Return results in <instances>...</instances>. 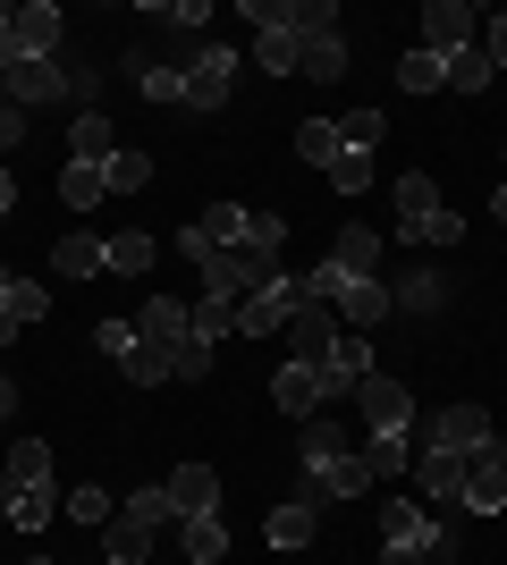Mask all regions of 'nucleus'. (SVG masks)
Wrapping results in <instances>:
<instances>
[{
  "instance_id": "393cba45",
  "label": "nucleus",
  "mask_w": 507,
  "mask_h": 565,
  "mask_svg": "<svg viewBox=\"0 0 507 565\" xmlns=\"http://www.w3.org/2000/svg\"><path fill=\"white\" fill-rule=\"evenodd\" d=\"M136 338H145V347H178V338H187V305H178V296H152V305L136 312Z\"/></svg>"
},
{
  "instance_id": "0eeeda50",
  "label": "nucleus",
  "mask_w": 507,
  "mask_h": 565,
  "mask_svg": "<svg viewBox=\"0 0 507 565\" xmlns=\"http://www.w3.org/2000/svg\"><path fill=\"white\" fill-rule=\"evenodd\" d=\"M499 507H507V448L490 439L465 456V515H499Z\"/></svg>"
},
{
  "instance_id": "e433bc0d",
  "label": "nucleus",
  "mask_w": 507,
  "mask_h": 565,
  "mask_svg": "<svg viewBox=\"0 0 507 565\" xmlns=\"http://www.w3.org/2000/svg\"><path fill=\"white\" fill-rule=\"evenodd\" d=\"M212 354H220L212 338H194V330H187L178 347H169V380H203V372H212Z\"/></svg>"
},
{
  "instance_id": "a211bd4d",
  "label": "nucleus",
  "mask_w": 507,
  "mask_h": 565,
  "mask_svg": "<svg viewBox=\"0 0 507 565\" xmlns=\"http://www.w3.org/2000/svg\"><path fill=\"white\" fill-rule=\"evenodd\" d=\"M338 321L372 338V330H381V321H389V287H381V279H356V287H347V296H338Z\"/></svg>"
},
{
  "instance_id": "f8f14e48",
  "label": "nucleus",
  "mask_w": 507,
  "mask_h": 565,
  "mask_svg": "<svg viewBox=\"0 0 507 565\" xmlns=\"http://www.w3.org/2000/svg\"><path fill=\"white\" fill-rule=\"evenodd\" d=\"M356 448H363V439H356V430H338V423H330V405H321L314 423L296 430V456H305V472H330L338 456H356Z\"/></svg>"
},
{
  "instance_id": "69168bd1",
  "label": "nucleus",
  "mask_w": 507,
  "mask_h": 565,
  "mask_svg": "<svg viewBox=\"0 0 507 565\" xmlns=\"http://www.w3.org/2000/svg\"><path fill=\"white\" fill-rule=\"evenodd\" d=\"M25 565H51V557H25Z\"/></svg>"
},
{
  "instance_id": "f3484780",
  "label": "nucleus",
  "mask_w": 507,
  "mask_h": 565,
  "mask_svg": "<svg viewBox=\"0 0 507 565\" xmlns=\"http://www.w3.org/2000/svg\"><path fill=\"white\" fill-rule=\"evenodd\" d=\"M381 548H432V515H423V498H389V507H381Z\"/></svg>"
},
{
  "instance_id": "c03bdc74",
  "label": "nucleus",
  "mask_w": 507,
  "mask_h": 565,
  "mask_svg": "<svg viewBox=\"0 0 507 565\" xmlns=\"http://www.w3.org/2000/svg\"><path fill=\"white\" fill-rule=\"evenodd\" d=\"M321 178H330L338 194H363V186H372V152H338V161L321 169Z\"/></svg>"
},
{
  "instance_id": "603ef678",
  "label": "nucleus",
  "mask_w": 507,
  "mask_h": 565,
  "mask_svg": "<svg viewBox=\"0 0 507 565\" xmlns=\"http://www.w3.org/2000/svg\"><path fill=\"white\" fill-rule=\"evenodd\" d=\"M212 254H220V245H212L203 228H178V262H194V270H212Z\"/></svg>"
},
{
  "instance_id": "aec40b11",
  "label": "nucleus",
  "mask_w": 507,
  "mask_h": 565,
  "mask_svg": "<svg viewBox=\"0 0 507 565\" xmlns=\"http://www.w3.org/2000/svg\"><path fill=\"white\" fill-rule=\"evenodd\" d=\"M440 212V186H432V169H406L398 178V236H414L423 220Z\"/></svg>"
},
{
  "instance_id": "052dcab7",
  "label": "nucleus",
  "mask_w": 507,
  "mask_h": 565,
  "mask_svg": "<svg viewBox=\"0 0 507 565\" xmlns=\"http://www.w3.org/2000/svg\"><path fill=\"white\" fill-rule=\"evenodd\" d=\"M25 330V321H18V312H9V305H0V347H9V338H18Z\"/></svg>"
},
{
  "instance_id": "2f4dec72",
  "label": "nucleus",
  "mask_w": 507,
  "mask_h": 565,
  "mask_svg": "<svg viewBox=\"0 0 507 565\" xmlns=\"http://www.w3.org/2000/svg\"><path fill=\"white\" fill-rule=\"evenodd\" d=\"M187 330H194V338H212V347H220V338L237 330V305H229V296H194V305H187Z\"/></svg>"
},
{
  "instance_id": "ddd939ff",
  "label": "nucleus",
  "mask_w": 507,
  "mask_h": 565,
  "mask_svg": "<svg viewBox=\"0 0 507 565\" xmlns=\"http://www.w3.org/2000/svg\"><path fill=\"white\" fill-rule=\"evenodd\" d=\"M161 490H169V507H178V523L187 515H220V472L212 465H178Z\"/></svg>"
},
{
  "instance_id": "4be33fe9",
  "label": "nucleus",
  "mask_w": 507,
  "mask_h": 565,
  "mask_svg": "<svg viewBox=\"0 0 507 565\" xmlns=\"http://www.w3.org/2000/svg\"><path fill=\"white\" fill-rule=\"evenodd\" d=\"M51 270H60V279H94V270H110V262H102V236L68 228L60 245H51Z\"/></svg>"
},
{
  "instance_id": "9b49d317",
  "label": "nucleus",
  "mask_w": 507,
  "mask_h": 565,
  "mask_svg": "<svg viewBox=\"0 0 507 565\" xmlns=\"http://www.w3.org/2000/svg\"><path fill=\"white\" fill-rule=\"evenodd\" d=\"M271 405H279L288 423H314L321 414V372L314 363H279V372H271Z\"/></svg>"
},
{
  "instance_id": "4c0bfd02",
  "label": "nucleus",
  "mask_w": 507,
  "mask_h": 565,
  "mask_svg": "<svg viewBox=\"0 0 507 565\" xmlns=\"http://www.w3.org/2000/svg\"><path fill=\"white\" fill-rule=\"evenodd\" d=\"M119 372H127V388H161L169 380V347H145V338H136V354H127Z\"/></svg>"
},
{
  "instance_id": "49530a36",
  "label": "nucleus",
  "mask_w": 507,
  "mask_h": 565,
  "mask_svg": "<svg viewBox=\"0 0 507 565\" xmlns=\"http://www.w3.org/2000/svg\"><path fill=\"white\" fill-rule=\"evenodd\" d=\"M9 312H18V321H43V312H51V287L43 279H18V287H9Z\"/></svg>"
},
{
  "instance_id": "6ab92c4d",
  "label": "nucleus",
  "mask_w": 507,
  "mask_h": 565,
  "mask_svg": "<svg viewBox=\"0 0 507 565\" xmlns=\"http://www.w3.org/2000/svg\"><path fill=\"white\" fill-rule=\"evenodd\" d=\"M314 523H321V507H314V498H288V507H271L263 541H271V548H305V541H314Z\"/></svg>"
},
{
  "instance_id": "c85d7f7f",
  "label": "nucleus",
  "mask_w": 507,
  "mask_h": 565,
  "mask_svg": "<svg viewBox=\"0 0 507 565\" xmlns=\"http://www.w3.org/2000/svg\"><path fill=\"white\" fill-rule=\"evenodd\" d=\"M398 85H406V94H448V60H440V51H423V43H414L406 60H398Z\"/></svg>"
},
{
  "instance_id": "8fccbe9b",
  "label": "nucleus",
  "mask_w": 507,
  "mask_h": 565,
  "mask_svg": "<svg viewBox=\"0 0 507 565\" xmlns=\"http://www.w3.org/2000/svg\"><path fill=\"white\" fill-rule=\"evenodd\" d=\"M94 347L127 363V354H136V321H102V330H94Z\"/></svg>"
},
{
  "instance_id": "1a4fd4ad",
  "label": "nucleus",
  "mask_w": 507,
  "mask_h": 565,
  "mask_svg": "<svg viewBox=\"0 0 507 565\" xmlns=\"http://www.w3.org/2000/svg\"><path fill=\"white\" fill-rule=\"evenodd\" d=\"M288 347H296V363H321V354L338 347V312L314 305V296H296V312H288Z\"/></svg>"
},
{
  "instance_id": "58836bf2",
  "label": "nucleus",
  "mask_w": 507,
  "mask_h": 565,
  "mask_svg": "<svg viewBox=\"0 0 507 565\" xmlns=\"http://www.w3.org/2000/svg\"><path fill=\"white\" fill-rule=\"evenodd\" d=\"M490 76H499V68H490L483 43H474V51H457V60H448V94H483Z\"/></svg>"
},
{
  "instance_id": "bb28decb",
  "label": "nucleus",
  "mask_w": 507,
  "mask_h": 565,
  "mask_svg": "<svg viewBox=\"0 0 507 565\" xmlns=\"http://www.w3.org/2000/svg\"><path fill=\"white\" fill-rule=\"evenodd\" d=\"M296 76H314V85H338V76H347V43H338V34H314V43L296 51Z\"/></svg>"
},
{
  "instance_id": "423d86ee",
  "label": "nucleus",
  "mask_w": 507,
  "mask_h": 565,
  "mask_svg": "<svg viewBox=\"0 0 507 565\" xmlns=\"http://www.w3.org/2000/svg\"><path fill=\"white\" fill-rule=\"evenodd\" d=\"M483 43V18L465 9V0H432L423 9V51H440V60H457V51Z\"/></svg>"
},
{
  "instance_id": "b1692460",
  "label": "nucleus",
  "mask_w": 507,
  "mask_h": 565,
  "mask_svg": "<svg viewBox=\"0 0 507 565\" xmlns=\"http://www.w3.org/2000/svg\"><path fill=\"white\" fill-rule=\"evenodd\" d=\"M363 465H372V481H398V472L414 465V448H406V430H363Z\"/></svg>"
},
{
  "instance_id": "473e14b6",
  "label": "nucleus",
  "mask_w": 507,
  "mask_h": 565,
  "mask_svg": "<svg viewBox=\"0 0 507 565\" xmlns=\"http://www.w3.org/2000/svg\"><path fill=\"white\" fill-rule=\"evenodd\" d=\"M102 557H119V565H145V557H152V532H136L127 515H110V523H102Z\"/></svg>"
},
{
  "instance_id": "7c9ffc66",
  "label": "nucleus",
  "mask_w": 507,
  "mask_h": 565,
  "mask_svg": "<svg viewBox=\"0 0 507 565\" xmlns=\"http://www.w3.org/2000/svg\"><path fill=\"white\" fill-rule=\"evenodd\" d=\"M0 472H9L18 490H51V448H43V439H18V448H9V465H0Z\"/></svg>"
},
{
  "instance_id": "f704fd0d",
  "label": "nucleus",
  "mask_w": 507,
  "mask_h": 565,
  "mask_svg": "<svg viewBox=\"0 0 507 565\" xmlns=\"http://www.w3.org/2000/svg\"><path fill=\"white\" fill-rule=\"evenodd\" d=\"M296 152H305L314 169H330L338 152H347V143H338V118H305V127H296Z\"/></svg>"
},
{
  "instance_id": "a19ab883",
  "label": "nucleus",
  "mask_w": 507,
  "mask_h": 565,
  "mask_svg": "<svg viewBox=\"0 0 507 565\" xmlns=\"http://www.w3.org/2000/svg\"><path fill=\"white\" fill-rule=\"evenodd\" d=\"M398 305H406V312H440V305H448V279H440V270H414V279L398 287Z\"/></svg>"
},
{
  "instance_id": "09e8293b",
  "label": "nucleus",
  "mask_w": 507,
  "mask_h": 565,
  "mask_svg": "<svg viewBox=\"0 0 507 565\" xmlns=\"http://www.w3.org/2000/svg\"><path fill=\"white\" fill-rule=\"evenodd\" d=\"M9 523H18V532H43V523H51V490H18Z\"/></svg>"
},
{
  "instance_id": "864d4df0",
  "label": "nucleus",
  "mask_w": 507,
  "mask_h": 565,
  "mask_svg": "<svg viewBox=\"0 0 507 565\" xmlns=\"http://www.w3.org/2000/svg\"><path fill=\"white\" fill-rule=\"evenodd\" d=\"M18 143H25V110H18V102H0V152H18Z\"/></svg>"
},
{
  "instance_id": "13d9d810",
  "label": "nucleus",
  "mask_w": 507,
  "mask_h": 565,
  "mask_svg": "<svg viewBox=\"0 0 507 565\" xmlns=\"http://www.w3.org/2000/svg\"><path fill=\"white\" fill-rule=\"evenodd\" d=\"M18 212V178H9V169H0V220Z\"/></svg>"
},
{
  "instance_id": "5701e85b",
  "label": "nucleus",
  "mask_w": 507,
  "mask_h": 565,
  "mask_svg": "<svg viewBox=\"0 0 507 565\" xmlns=\"http://www.w3.org/2000/svg\"><path fill=\"white\" fill-rule=\"evenodd\" d=\"M152 254H161V245H152L145 228H119V236H102V262H110L119 279H145V270H152Z\"/></svg>"
},
{
  "instance_id": "9d476101",
  "label": "nucleus",
  "mask_w": 507,
  "mask_h": 565,
  "mask_svg": "<svg viewBox=\"0 0 507 565\" xmlns=\"http://www.w3.org/2000/svg\"><path fill=\"white\" fill-rule=\"evenodd\" d=\"M60 0H25V9H9V34H18V51L25 60H51V51H60Z\"/></svg>"
},
{
  "instance_id": "5fc2aeb1",
  "label": "nucleus",
  "mask_w": 507,
  "mask_h": 565,
  "mask_svg": "<svg viewBox=\"0 0 507 565\" xmlns=\"http://www.w3.org/2000/svg\"><path fill=\"white\" fill-rule=\"evenodd\" d=\"M483 60H490V68H507V9L490 18V34H483Z\"/></svg>"
},
{
  "instance_id": "a878e982",
  "label": "nucleus",
  "mask_w": 507,
  "mask_h": 565,
  "mask_svg": "<svg viewBox=\"0 0 507 565\" xmlns=\"http://www.w3.org/2000/svg\"><path fill=\"white\" fill-rule=\"evenodd\" d=\"M178 541H187V565H220V557H229V523H220V515H187V523H178Z\"/></svg>"
},
{
  "instance_id": "37998d69",
  "label": "nucleus",
  "mask_w": 507,
  "mask_h": 565,
  "mask_svg": "<svg viewBox=\"0 0 507 565\" xmlns=\"http://www.w3.org/2000/svg\"><path fill=\"white\" fill-rule=\"evenodd\" d=\"M288 25H296V43H314V34H338V9H330V0H296Z\"/></svg>"
},
{
  "instance_id": "c9c22d12",
  "label": "nucleus",
  "mask_w": 507,
  "mask_h": 565,
  "mask_svg": "<svg viewBox=\"0 0 507 565\" xmlns=\"http://www.w3.org/2000/svg\"><path fill=\"white\" fill-rule=\"evenodd\" d=\"M296 51H305V43H296L288 25H279V34H254V68H263V76H296Z\"/></svg>"
},
{
  "instance_id": "680f3d73",
  "label": "nucleus",
  "mask_w": 507,
  "mask_h": 565,
  "mask_svg": "<svg viewBox=\"0 0 507 565\" xmlns=\"http://www.w3.org/2000/svg\"><path fill=\"white\" fill-rule=\"evenodd\" d=\"M9 414H18V388H9V380H0V423H9Z\"/></svg>"
},
{
  "instance_id": "20e7f679",
  "label": "nucleus",
  "mask_w": 507,
  "mask_h": 565,
  "mask_svg": "<svg viewBox=\"0 0 507 565\" xmlns=\"http://www.w3.org/2000/svg\"><path fill=\"white\" fill-rule=\"evenodd\" d=\"M229 85H237V51H229V43H203L187 60V110H220Z\"/></svg>"
},
{
  "instance_id": "4d7b16f0",
  "label": "nucleus",
  "mask_w": 507,
  "mask_h": 565,
  "mask_svg": "<svg viewBox=\"0 0 507 565\" xmlns=\"http://www.w3.org/2000/svg\"><path fill=\"white\" fill-rule=\"evenodd\" d=\"M381 565H432L423 548H381Z\"/></svg>"
},
{
  "instance_id": "de8ad7c7",
  "label": "nucleus",
  "mask_w": 507,
  "mask_h": 565,
  "mask_svg": "<svg viewBox=\"0 0 507 565\" xmlns=\"http://www.w3.org/2000/svg\"><path fill=\"white\" fill-rule=\"evenodd\" d=\"M68 515L102 532V523H110V490H94V481H85V490H68Z\"/></svg>"
},
{
  "instance_id": "f03ea898",
  "label": "nucleus",
  "mask_w": 507,
  "mask_h": 565,
  "mask_svg": "<svg viewBox=\"0 0 507 565\" xmlns=\"http://www.w3.org/2000/svg\"><path fill=\"white\" fill-rule=\"evenodd\" d=\"M0 102H18V110H60V102H76V85H68L60 60H18V68L0 76Z\"/></svg>"
},
{
  "instance_id": "6e6552de",
  "label": "nucleus",
  "mask_w": 507,
  "mask_h": 565,
  "mask_svg": "<svg viewBox=\"0 0 507 565\" xmlns=\"http://www.w3.org/2000/svg\"><path fill=\"white\" fill-rule=\"evenodd\" d=\"M356 405H363V430H406V423H414V397H406V380H389V372H363Z\"/></svg>"
},
{
  "instance_id": "79ce46f5",
  "label": "nucleus",
  "mask_w": 507,
  "mask_h": 565,
  "mask_svg": "<svg viewBox=\"0 0 507 565\" xmlns=\"http://www.w3.org/2000/svg\"><path fill=\"white\" fill-rule=\"evenodd\" d=\"M338 143L347 152H381V110H347L338 118Z\"/></svg>"
},
{
  "instance_id": "bf43d9fd",
  "label": "nucleus",
  "mask_w": 507,
  "mask_h": 565,
  "mask_svg": "<svg viewBox=\"0 0 507 565\" xmlns=\"http://www.w3.org/2000/svg\"><path fill=\"white\" fill-rule=\"evenodd\" d=\"M9 507H18V481H9V472H0V523H9Z\"/></svg>"
},
{
  "instance_id": "39448f33",
  "label": "nucleus",
  "mask_w": 507,
  "mask_h": 565,
  "mask_svg": "<svg viewBox=\"0 0 507 565\" xmlns=\"http://www.w3.org/2000/svg\"><path fill=\"white\" fill-rule=\"evenodd\" d=\"M314 372H321V405H330V397H356L363 372H372V338H363V330H338V347L321 354Z\"/></svg>"
},
{
  "instance_id": "c756f323",
  "label": "nucleus",
  "mask_w": 507,
  "mask_h": 565,
  "mask_svg": "<svg viewBox=\"0 0 507 565\" xmlns=\"http://www.w3.org/2000/svg\"><path fill=\"white\" fill-rule=\"evenodd\" d=\"M102 194H110V178H102L94 161H68V169H60V203H68V212H94Z\"/></svg>"
},
{
  "instance_id": "a18cd8bd",
  "label": "nucleus",
  "mask_w": 507,
  "mask_h": 565,
  "mask_svg": "<svg viewBox=\"0 0 507 565\" xmlns=\"http://www.w3.org/2000/svg\"><path fill=\"white\" fill-rule=\"evenodd\" d=\"M465 236V220H457V203H440L432 220H423V228H414V245H457Z\"/></svg>"
},
{
  "instance_id": "f257e3e1",
  "label": "nucleus",
  "mask_w": 507,
  "mask_h": 565,
  "mask_svg": "<svg viewBox=\"0 0 507 565\" xmlns=\"http://www.w3.org/2000/svg\"><path fill=\"white\" fill-rule=\"evenodd\" d=\"M279 279V254H263V245H229V254H212V270H203V296H254V287Z\"/></svg>"
},
{
  "instance_id": "0e129e2a",
  "label": "nucleus",
  "mask_w": 507,
  "mask_h": 565,
  "mask_svg": "<svg viewBox=\"0 0 507 565\" xmlns=\"http://www.w3.org/2000/svg\"><path fill=\"white\" fill-rule=\"evenodd\" d=\"M9 287H18V270H9V262H0V305H9Z\"/></svg>"
},
{
  "instance_id": "e2e57ef3",
  "label": "nucleus",
  "mask_w": 507,
  "mask_h": 565,
  "mask_svg": "<svg viewBox=\"0 0 507 565\" xmlns=\"http://www.w3.org/2000/svg\"><path fill=\"white\" fill-rule=\"evenodd\" d=\"M490 220H499V228H507V186H499V194H490Z\"/></svg>"
},
{
  "instance_id": "6e6d98bb",
  "label": "nucleus",
  "mask_w": 507,
  "mask_h": 565,
  "mask_svg": "<svg viewBox=\"0 0 507 565\" xmlns=\"http://www.w3.org/2000/svg\"><path fill=\"white\" fill-rule=\"evenodd\" d=\"M18 60H25V51H18V34H9V9H0V76L18 68Z\"/></svg>"
},
{
  "instance_id": "3c124183",
  "label": "nucleus",
  "mask_w": 507,
  "mask_h": 565,
  "mask_svg": "<svg viewBox=\"0 0 507 565\" xmlns=\"http://www.w3.org/2000/svg\"><path fill=\"white\" fill-rule=\"evenodd\" d=\"M245 245H263V254H279V245H288V220L254 212V228H245Z\"/></svg>"
},
{
  "instance_id": "4468645a",
  "label": "nucleus",
  "mask_w": 507,
  "mask_h": 565,
  "mask_svg": "<svg viewBox=\"0 0 507 565\" xmlns=\"http://www.w3.org/2000/svg\"><path fill=\"white\" fill-rule=\"evenodd\" d=\"M490 439H499V430H490V414H483V405H448V414L432 423V448H457V456L490 448Z\"/></svg>"
},
{
  "instance_id": "ea45409f",
  "label": "nucleus",
  "mask_w": 507,
  "mask_h": 565,
  "mask_svg": "<svg viewBox=\"0 0 507 565\" xmlns=\"http://www.w3.org/2000/svg\"><path fill=\"white\" fill-rule=\"evenodd\" d=\"M102 178H110V194H145L152 186V161H145V152H110Z\"/></svg>"
},
{
  "instance_id": "cd10ccee",
  "label": "nucleus",
  "mask_w": 507,
  "mask_h": 565,
  "mask_svg": "<svg viewBox=\"0 0 507 565\" xmlns=\"http://www.w3.org/2000/svg\"><path fill=\"white\" fill-rule=\"evenodd\" d=\"M119 515L136 523V532H161V523H178V507H169L161 481H145V490H127V498H119Z\"/></svg>"
},
{
  "instance_id": "72a5a7b5",
  "label": "nucleus",
  "mask_w": 507,
  "mask_h": 565,
  "mask_svg": "<svg viewBox=\"0 0 507 565\" xmlns=\"http://www.w3.org/2000/svg\"><path fill=\"white\" fill-rule=\"evenodd\" d=\"M194 228H203V236H212V245H220V254H229V245H245V228H254V212H245V203H212V212L194 220Z\"/></svg>"
},
{
  "instance_id": "dca6fc26",
  "label": "nucleus",
  "mask_w": 507,
  "mask_h": 565,
  "mask_svg": "<svg viewBox=\"0 0 507 565\" xmlns=\"http://www.w3.org/2000/svg\"><path fill=\"white\" fill-rule=\"evenodd\" d=\"M110 152H119V127H110L102 110H76V118H68V161L110 169Z\"/></svg>"
},
{
  "instance_id": "7ed1b4c3",
  "label": "nucleus",
  "mask_w": 507,
  "mask_h": 565,
  "mask_svg": "<svg viewBox=\"0 0 507 565\" xmlns=\"http://www.w3.org/2000/svg\"><path fill=\"white\" fill-rule=\"evenodd\" d=\"M296 296H305V279H288V270H279L271 287H254V296H237V338H271V330H288Z\"/></svg>"
},
{
  "instance_id": "2eb2a0df",
  "label": "nucleus",
  "mask_w": 507,
  "mask_h": 565,
  "mask_svg": "<svg viewBox=\"0 0 507 565\" xmlns=\"http://www.w3.org/2000/svg\"><path fill=\"white\" fill-rule=\"evenodd\" d=\"M330 262L347 270V279H381V228H363V220H356V228H338Z\"/></svg>"
},
{
  "instance_id": "338daca9",
  "label": "nucleus",
  "mask_w": 507,
  "mask_h": 565,
  "mask_svg": "<svg viewBox=\"0 0 507 565\" xmlns=\"http://www.w3.org/2000/svg\"><path fill=\"white\" fill-rule=\"evenodd\" d=\"M102 565H119V557H102Z\"/></svg>"
},
{
  "instance_id": "412c9836",
  "label": "nucleus",
  "mask_w": 507,
  "mask_h": 565,
  "mask_svg": "<svg viewBox=\"0 0 507 565\" xmlns=\"http://www.w3.org/2000/svg\"><path fill=\"white\" fill-rule=\"evenodd\" d=\"M127 76L145 85V102H187V68H169L152 51H127Z\"/></svg>"
}]
</instances>
